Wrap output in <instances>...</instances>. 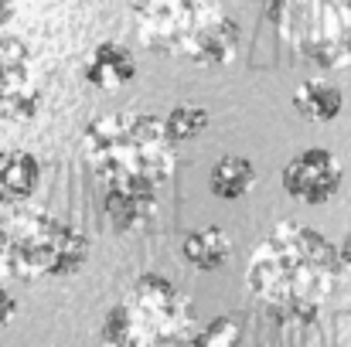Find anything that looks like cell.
<instances>
[{
	"label": "cell",
	"instance_id": "4fadbf2b",
	"mask_svg": "<svg viewBox=\"0 0 351 347\" xmlns=\"http://www.w3.org/2000/svg\"><path fill=\"white\" fill-rule=\"evenodd\" d=\"M181 255L198 266V269H219L229 255H232V238L229 231L212 225V229H202V231H191L181 245Z\"/></svg>",
	"mask_w": 351,
	"mask_h": 347
},
{
	"label": "cell",
	"instance_id": "277c9868",
	"mask_svg": "<svg viewBox=\"0 0 351 347\" xmlns=\"http://www.w3.org/2000/svg\"><path fill=\"white\" fill-rule=\"evenodd\" d=\"M89 259V238L72 225H62L45 208L17 205L0 222V272L14 279L72 276Z\"/></svg>",
	"mask_w": 351,
	"mask_h": 347
},
{
	"label": "cell",
	"instance_id": "9c48e42d",
	"mask_svg": "<svg viewBox=\"0 0 351 347\" xmlns=\"http://www.w3.org/2000/svg\"><path fill=\"white\" fill-rule=\"evenodd\" d=\"M136 75V58L130 48L123 44H113V41H103L93 48L89 62H86V82L103 89V92H113L119 86L133 82Z\"/></svg>",
	"mask_w": 351,
	"mask_h": 347
},
{
	"label": "cell",
	"instance_id": "3957f363",
	"mask_svg": "<svg viewBox=\"0 0 351 347\" xmlns=\"http://www.w3.org/2000/svg\"><path fill=\"white\" fill-rule=\"evenodd\" d=\"M143 48L219 68L239 51V24L219 0H130Z\"/></svg>",
	"mask_w": 351,
	"mask_h": 347
},
{
	"label": "cell",
	"instance_id": "d6986e66",
	"mask_svg": "<svg viewBox=\"0 0 351 347\" xmlns=\"http://www.w3.org/2000/svg\"><path fill=\"white\" fill-rule=\"evenodd\" d=\"M14 17V0H0V27Z\"/></svg>",
	"mask_w": 351,
	"mask_h": 347
},
{
	"label": "cell",
	"instance_id": "6da1fadb",
	"mask_svg": "<svg viewBox=\"0 0 351 347\" xmlns=\"http://www.w3.org/2000/svg\"><path fill=\"white\" fill-rule=\"evenodd\" d=\"M341 252L300 222H276L245 266L249 293L283 324H314L338 279Z\"/></svg>",
	"mask_w": 351,
	"mask_h": 347
},
{
	"label": "cell",
	"instance_id": "7c38bea8",
	"mask_svg": "<svg viewBox=\"0 0 351 347\" xmlns=\"http://www.w3.org/2000/svg\"><path fill=\"white\" fill-rule=\"evenodd\" d=\"M345 106L341 89L331 79H307L293 89V110L311 123H331Z\"/></svg>",
	"mask_w": 351,
	"mask_h": 347
},
{
	"label": "cell",
	"instance_id": "52a82bcc",
	"mask_svg": "<svg viewBox=\"0 0 351 347\" xmlns=\"http://www.w3.org/2000/svg\"><path fill=\"white\" fill-rule=\"evenodd\" d=\"M341 177H345L341 160L331 150H324V146H311V150L297 153L283 167V174H280L283 191L293 201H304V205H324V201H331L338 194V188H341Z\"/></svg>",
	"mask_w": 351,
	"mask_h": 347
},
{
	"label": "cell",
	"instance_id": "e0dca14e",
	"mask_svg": "<svg viewBox=\"0 0 351 347\" xmlns=\"http://www.w3.org/2000/svg\"><path fill=\"white\" fill-rule=\"evenodd\" d=\"M14 310H17L14 296H10V293H7V290L0 286V327H3V324H7L10 317H14Z\"/></svg>",
	"mask_w": 351,
	"mask_h": 347
},
{
	"label": "cell",
	"instance_id": "ac0fdd59",
	"mask_svg": "<svg viewBox=\"0 0 351 347\" xmlns=\"http://www.w3.org/2000/svg\"><path fill=\"white\" fill-rule=\"evenodd\" d=\"M338 252H341V262H345V266H348V269H351V231H348V235H345V238H341V245H338Z\"/></svg>",
	"mask_w": 351,
	"mask_h": 347
},
{
	"label": "cell",
	"instance_id": "9a60e30c",
	"mask_svg": "<svg viewBox=\"0 0 351 347\" xmlns=\"http://www.w3.org/2000/svg\"><path fill=\"white\" fill-rule=\"evenodd\" d=\"M208 119L212 116L205 106H178L164 116V126H167V136L174 143H188V140H195L198 133L208 129Z\"/></svg>",
	"mask_w": 351,
	"mask_h": 347
},
{
	"label": "cell",
	"instance_id": "5b68a950",
	"mask_svg": "<svg viewBox=\"0 0 351 347\" xmlns=\"http://www.w3.org/2000/svg\"><path fill=\"white\" fill-rule=\"evenodd\" d=\"M191 324H195L191 300L171 279L157 272H143L126 290V300L106 313L103 341L117 347L181 344V341H195Z\"/></svg>",
	"mask_w": 351,
	"mask_h": 347
},
{
	"label": "cell",
	"instance_id": "2e32d148",
	"mask_svg": "<svg viewBox=\"0 0 351 347\" xmlns=\"http://www.w3.org/2000/svg\"><path fill=\"white\" fill-rule=\"evenodd\" d=\"M239 337H242V327H239L235 317H215L202 334H195L198 344H215V347H232L239 344Z\"/></svg>",
	"mask_w": 351,
	"mask_h": 347
},
{
	"label": "cell",
	"instance_id": "ba28073f",
	"mask_svg": "<svg viewBox=\"0 0 351 347\" xmlns=\"http://www.w3.org/2000/svg\"><path fill=\"white\" fill-rule=\"evenodd\" d=\"M34 65L21 38L0 34V119H27L38 113Z\"/></svg>",
	"mask_w": 351,
	"mask_h": 347
},
{
	"label": "cell",
	"instance_id": "8fae6325",
	"mask_svg": "<svg viewBox=\"0 0 351 347\" xmlns=\"http://www.w3.org/2000/svg\"><path fill=\"white\" fill-rule=\"evenodd\" d=\"M106 215L110 225L123 235L147 229L157 215V194L154 191H130V188H110L106 194Z\"/></svg>",
	"mask_w": 351,
	"mask_h": 347
},
{
	"label": "cell",
	"instance_id": "5bb4252c",
	"mask_svg": "<svg viewBox=\"0 0 351 347\" xmlns=\"http://www.w3.org/2000/svg\"><path fill=\"white\" fill-rule=\"evenodd\" d=\"M208 184H212V194H215V198L235 201V198L249 194V188L256 184V170H252V164H249L245 157L229 153V157H222V160L212 167Z\"/></svg>",
	"mask_w": 351,
	"mask_h": 347
},
{
	"label": "cell",
	"instance_id": "8992f818",
	"mask_svg": "<svg viewBox=\"0 0 351 347\" xmlns=\"http://www.w3.org/2000/svg\"><path fill=\"white\" fill-rule=\"evenodd\" d=\"M269 21L297 58L324 72L351 68V0H273Z\"/></svg>",
	"mask_w": 351,
	"mask_h": 347
},
{
	"label": "cell",
	"instance_id": "30bf717a",
	"mask_svg": "<svg viewBox=\"0 0 351 347\" xmlns=\"http://www.w3.org/2000/svg\"><path fill=\"white\" fill-rule=\"evenodd\" d=\"M41 181V164L27 150H0V205H24Z\"/></svg>",
	"mask_w": 351,
	"mask_h": 347
},
{
	"label": "cell",
	"instance_id": "7a4b0ae2",
	"mask_svg": "<svg viewBox=\"0 0 351 347\" xmlns=\"http://www.w3.org/2000/svg\"><path fill=\"white\" fill-rule=\"evenodd\" d=\"M89 167L110 188L160 191L171 184L178 157L164 119L154 113H103L82 136Z\"/></svg>",
	"mask_w": 351,
	"mask_h": 347
}]
</instances>
